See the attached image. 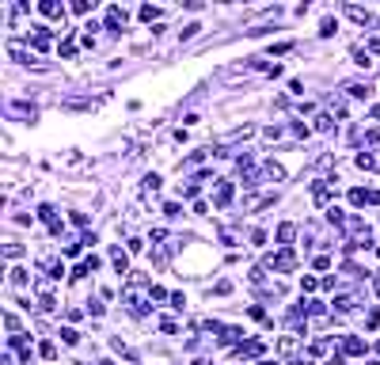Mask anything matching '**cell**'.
Listing matches in <instances>:
<instances>
[{"label": "cell", "instance_id": "obj_19", "mask_svg": "<svg viewBox=\"0 0 380 365\" xmlns=\"http://www.w3.org/2000/svg\"><path fill=\"white\" fill-rule=\"evenodd\" d=\"M335 31H338V23H335V19H323V23H319V34H323V38H331Z\"/></svg>", "mask_w": 380, "mask_h": 365}, {"label": "cell", "instance_id": "obj_4", "mask_svg": "<svg viewBox=\"0 0 380 365\" xmlns=\"http://www.w3.org/2000/svg\"><path fill=\"white\" fill-rule=\"evenodd\" d=\"M232 194H236V187H232L228 179H217V190H213V202H217V206H228V202H232Z\"/></svg>", "mask_w": 380, "mask_h": 365}, {"label": "cell", "instance_id": "obj_30", "mask_svg": "<svg viewBox=\"0 0 380 365\" xmlns=\"http://www.w3.org/2000/svg\"><path fill=\"white\" fill-rule=\"evenodd\" d=\"M61 274H65V266L61 263H50V278H53V282H61Z\"/></svg>", "mask_w": 380, "mask_h": 365}, {"label": "cell", "instance_id": "obj_29", "mask_svg": "<svg viewBox=\"0 0 380 365\" xmlns=\"http://www.w3.org/2000/svg\"><path fill=\"white\" fill-rule=\"evenodd\" d=\"M8 278H12V285H27V270H12Z\"/></svg>", "mask_w": 380, "mask_h": 365}, {"label": "cell", "instance_id": "obj_7", "mask_svg": "<svg viewBox=\"0 0 380 365\" xmlns=\"http://www.w3.org/2000/svg\"><path fill=\"white\" fill-rule=\"evenodd\" d=\"M342 354H350V358H357V354H365V342L357 339V335H346V339H342Z\"/></svg>", "mask_w": 380, "mask_h": 365}, {"label": "cell", "instance_id": "obj_37", "mask_svg": "<svg viewBox=\"0 0 380 365\" xmlns=\"http://www.w3.org/2000/svg\"><path fill=\"white\" fill-rule=\"evenodd\" d=\"M376 365H380V361H376Z\"/></svg>", "mask_w": 380, "mask_h": 365}, {"label": "cell", "instance_id": "obj_32", "mask_svg": "<svg viewBox=\"0 0 380 365\" xmlns=\"http://www.w3.org/2000/svg\"><path fill=\"white\" fill-rule=\"evenodd\" d=\"M232 289V282H217V285H213V293H217V297H225Z\"/></svg>", "mask_w": 380, "mask_h": 365}, {"label": "cell", "instance_id": "obj_27", "mask_svg": "<svg viewBox=\"0 0 380 365\" xmlns=\"http://www.w3.org/2000/svg\"><path fill=\"white\" fill-rule=\"evenodd\" d=\"M12 114H27V118H34V107H27V103H15Z\"/></svg>", "mask_w": 380, "mask_h": 365}, {"label": "cell", "instance_id": "obj_16", "mask_svg": "<svg viewBox=\"0 0 380 365\" xmlns=\"http://www.w3.org/2000/svg\"><path fill=\"white\" fill-rule=\"evenodd\" d=\"M312 198H316V202H319V206H323V202L331 198V190L323 187V182H316V187H312Z\"/></svg>", "mask_w": 380, "mask_h": 365}, {"label": "cell", "instance_id": "obj_11", "mask_svg": "<svg viewBox=\"0 0 380 365\" xmlns=\"http://www.w3.org/2000/svg\"><path fill=\"white\" fill-rule=\"evenodd\" d=\"M111 259H114V270H118V274H130V259H125V251H111Z\"/></svg>", "mask_w": 380, "mask_h": 365}, {"label": "cell", "instance_id": "obj_22", "mask_svg": "<svg viewBox=\"0 0 380 365\" xmlns=\"http://www.w3.org/2000/svg\"><path fill=\"white\" fill-rule=\"evenodd\" d=\"M61 339H65V342H69V346H76V342H80V335H76L73 327H61Z\"/></svg>", "mask_w": 380, "mask_h": 365}, {"label": "cell", "instance_id": "obj_26", "mask_svg": "<svg viewBox=\"0 0 380 365\" xmlns=\"http://www.w3.org/2000/svg\"><path fill=\"white\" fill-rule=\"evenodd\" d=\"M38 354H42V358H57V346H53V342H42V346H38Z\"/></svg>", "mask_w": 380, "mask_h": 365}, {"label": "cell", "instance_id": "obj_35", "mask_svg": "<svg viewBox=\"0 0 380 365\" xmlns=\"http://www.w3.org/2000/svg\"><path fill=\"white\" fill-rule=\"evenodd\" d=\"M376 293H380V282H376Z\"/></svg>", "mask_w": 380, "mask_h": 365}, {"label": "cell", "instance_id": "obj_20", "mask_svg": "<svg viewBox=\"0 0 380 365\" xmlns=\"http://www.w3.org/2000/svg\"><path fill=\"white\" fill-rule=\"evenodd\" d=\"M144 190L156 194V190H160V175H144Z\"/></svg>", "mask_w": 380, "mask_h": 365}, {"label": "cell", "instance_id": "obj_28", "mask_svg": "<svg viewBox=\"0 0 380 365\" xmlns=\"http://www.w3.org/2000/svg\"><path fill=\"white\" fill-rule=\"evenodd\" d=\"M354 57H357V65H361V69H369V65H373V61H369V50H354Z\"/></svg>", "mask_w": 380, "mask_h": 365}, {"label": "cell", "instance_id": "obj_21", "mask_svg": "<svg viewBox=\"0 0 380 365\" xmlns=\"http://www.w3.org/2000/svg\"><path fill=\"white\" fill-rule=\"evenodd\" d=\"M57 50H61V57H73V53H76V42H73V38H65Z\"/></svg>", "mask_w": 380, "mask_h": 365}, {"label": "cell", "instance_id": "obj_2", "mask_svg": "<svg viewBox=\"0 0 380 365\" xmlns=\"http://www.w3.org/2000/svg\"><path fill=\"white\" fill-rule=\"evenodd\" d=\"M122 297H125V304H130V312H133V316H144V297H141L137 285H130Z\"/></svg>", "mask_w": 380, "mask_h": 365}, {"label": "cell", "instance_id": "obj_13", "mask_svg": "<svg viewBox=\"0 0 380 365\" xmlns=\"http://www.w3.org/2000/svg\"><path fill=\"white\" fill-rule=\"evenodd\" d=\"M357 168H361V171L376 168V156H373V152H357Z\"/></svg>", "mask_w": 380, "mask_h": 365}, {"label": "cell", "instance_id": "obj_9", "mask_svg": "<svg viewBox=\"0 0 380 365\" xmlns=\"http://www.w3.org/2000/svg\"><path fill=\"white\" fill-rule=\"evenodd\" d=\"M354 308H357V301H354L350 293H338V297H335V312L346 316V312H354Z\"/></svg>", "mask_w": 380, "mask_h": 365}, {"label": "cell", "instance_id": "obj_24", "mask_svg": "<svg viewBox=\"0 0 380 365\" xmlns=\"http://www.w3.org/2000/svg\"><path fill=\"white\" fill-rule=\"evenodd\" d=\"M331 126H335V118H331V114H319V118H316V130H331Z\"/></svg>", "mask_w": 380, "mask_h": 365}, {"label": "cell", "instance_id": "obj_15", "mask_svg": "<svg viewBox=\"0 0 380 365\" xmlns=\"http://www.w3.org/2000/svg\"><path fill=\"white\" fill-rule=\"evenodd\" d=\"M92 8H95V0H73V12L76 15H87Z\"/></svg>", "mask_w": 380, "mask_h": 365}, {"label": "cell", "instance_id": "obj_33", "mask_svg": "<svg viewBox=\"0 0 380 365\" xmlns=\"http://www.w3.org/2000/svg\"><path fill=\"white\" fill-rule=\"evenodd\" d=\"M149 297H152V301H164V297H168V293H164L160 285H149Z\"/></svg>", "mask_w": 380, "mask_h": 365}, {"label": "cell", "instance_id": "obj_14", "mask_svg": "<svg viewBox=\"0 0 380 365\" xmlns=\"http://www.w3.org/2000/svg\"><path fill=\"white\" fill-rule=\"evenodd\" d=\"M346 92L354 95V99H369V92H373V88H369V84H350Z\"/></svg>", "mask_w": 380, "mask_h": 365}, {"label": "cell", "instance_id": "obj_5", "mask_svg": "<svg viewBox=\"0 0 380 365\" xmlns=\"http://www.w3.org/2000/svg\"><path fill=\"white\" fill-rule=\"evenodd\" d=\"M240 358H262V354H266V346H262L259 339H251V342H240Z\"/></svg>", "mask_w": 380, "mask_h": 365}, {"label": "cell", "instance_id": "obj_1", "mask_svg": "<svg viewBox=\"0 0 380 365\" xmlns=\"http://www.w3.org/2000/svg\"><path fill=\"white\" fill-rule=\"evenodd\" d=\"M266 266H270L274 274H289V270L297 266V255H293V247H281L278 255H270V259H266Z\"/></svg>", "mask_w": 380, "mask_h": 365}, {"label": "cell", "instance_id": "obj_6", "mask_svg": "<svg viewBox=\"0 0 380 365\" xmlns=\"http://www.w3.org/2000/svg\"><path fill=\"white\" fill-rule=\"evenodd\" d=\"M346 15L354 19V23H361V27H373V23H376V19H373V12H365V8H354V4L346 8Z\"/></svg>", "mask_w": 380, "mask_h": 365}, {"label": "cell", "instance_id": "obj_10", "mask_svg": "<svg viewBox=\"0 0 380 365\" xmlns=\"http://www.w3.org/2000/svg\"><path fill=\"white\" fill-rule=\"evenodd\" d=\"M118 23H125V12H122V8H111V12H106V27L118 31Z\"/></svg>", "mask_w": 380, "mask_h": 365}, {"label": "cell", "instance_id": "obj_25", "mask_svg": "<svg viewBox=\"0 0 380 365\" xmlns=\"http://www.w3.org/2000/svg\"><path fill=\"white\" fill-rule=\"evenodd\" d=\"M376 323H380V316H376V308H369V312H365V327H369V331H373V327H376Z\"/></svg>", "mask_w": 380, "mask_h": 365}, {"label": "cell", "instance_id": "obj_17", "mask_svg": "<svg viewBox=\"0 0 380 365\" xmlns=\"http://www.w3.org/2000/svg\"><path fill=\"white\" fill-rule=\"evenodd\" d=\"M278 350H281V354H293V350H297V339H293V335H285V339L278 342Z\"/></svg>", "mask_w": 380, "mask_h": 365}, {"label": "cell", "instance_id": "obj_34", "mask_svg": "<svg viewBox=\"0 0 380 365\" xmlns=\"http://www.w3.org/2000/svg\"><path fill=\"white\" fill-rule=\"evenodd\" d=\"M369 53H380V38H369Z\"/></svg>", "mask_w": 380, "mask_h": 365}, {"label": "cell", "instance_id": "obj_8", "mask_svg": "<svg viewBox=\"0 0 380 365\" xmlns=\"http://www.w3.org/2000/svg\"><path fill=\"white\" fill-rule=\"evenodd\" d=\"M38 12L50 15V19H61V15H65V8L57 4V0H42V4H38Z\"/></svg>", "mask_w": 380, "mask_h": 365}, {"label": "cell", "instance_id": "obj_18", "mask_svg": "<svg viewBox=\"0 0 380 365\" xmlns=\"http://www.w3.org/2000/svg\"><path fill=\"white\" fill-rule=\"evenodd\" d=\"M141 19H144V23H152V19H160V8L144 4V8H141Z\"/></svg>", "mask_w": 380, "mask_h": 365}, {"label": "cell", "instance_id": "obj_23", "mask_svg": "<svg viewBox=\"0 0 380 365\" xmlns=\"http://www.w3.org/2000/svg\"><path fill=\"white\" fill-rule=\"evenodd\" d=\"M350 202H354V206H365V190L354 187V190H350Z\"/></svg>", "mask_w": 380, "mask_h": 365}, {"label": "cell", "instance_id": "obj_3", "mask_svg": "<svg viewBox=\"0 0 380 365\" xmlns=\"http://www.w3.org/2000/svg\"><path fill=\"white\" fill-rule=\"evenodd\" d=\"M50 42H53L50 27H31V46L34 50H50Z\"/></svg>", "mask_w": 380, "mask_h": 365}, {"label": "cell", "instance_id": "obj_36", "mask_svg": "<svg viewBox=\"0 0 380 365\" xmlns=\"http://www.w3.org/2000/svg\"><path fill=\"white\" fill-rule=\"evenodd\" d=\"M376 354H380V342H376Z\"/></svg>", "mask_w": 380, "mask_h": 365}, {"label": "cell", "instance_id": "obj_12", "mask_svg": "<svg viewBox=\"0 0 380 365\" xmlns=\"http://www.w3.org/2000/svg\"><path fill=\"white\" fill-rule=\"evenodd\" d=\"M297 236V225H278V244H285L289 247V240Z\"/></svg>", "mask_w": 380, "mask_h": 365}, {"label": "cell", "instance_id": "obj_31", "mask_svg": "<svg viewBox=\"0 0 380 365\" xmlns=\"http://www.w3.org/2000/svg\"><path fill=\"white\" fill-rule=\"evenodd\" d=\"M4 255H8V259H15V255H23V247H19V244H8V247H4Z\"/></svg>", "mask_w": 380, "mask_h": 365}]
</instances>
